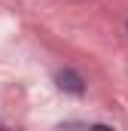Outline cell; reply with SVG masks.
Here are the masks:
<instances>
[{"mask_svg": "<svg viewBox=\"0 0 128 131\" xmlns=\"http://www.w3.org/2000/svg\"><path fill=\"white\" fill-rule=\"evenodd\" d=\"M55 82H58V89L67 92V95H82V92H86V82H82V76H79L76 70H58Z\"/></svg>", "mask_w": 128, "mask_h": 131, "instance_id": "obj_1", "label": "cell"}]
</instances>
